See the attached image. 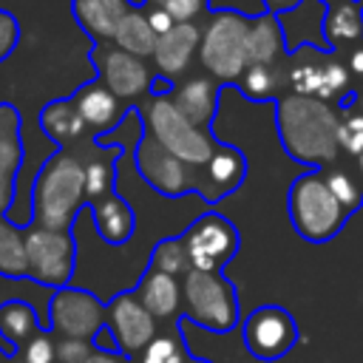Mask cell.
I'll return each instance as SVG.
<instances>
[{
	"label": "cell",
	"instance_id": "cell-15",
	"mask_svg": "<svg viewBox=\"0 0 363 363\" xmlns=\"http://www.w3.org/2000/svg\"><path fill=\"white\" fill-rule=\"evenodd\" d=\"M247 179V156L241 147L235 145H227V142H218L213 159L199 167L196 173V193L207 201V204H216L221 199H227L233 190H238Z\"/></svg>",
	"mask_w": 363,
	"mask_h": 363
},
{
	"label": "cell",
	"instance_id": "cell-24",
	"mask_svg": "<svg viewBox=\"0 0 363 363\" xmlns=\"http://www.w3.org/2000/svg\"><path fill=\"white\" fill-rule=\"evenodd\" d=\"M320 40L329 51L352 48L363 43V9L357 0H343L323 9L320 17Z\"/></svg>",
	"mask_w": 363,
	"mask_h": 363
},
{
	"label": "cell",
	"instance_id": "cell-26",
	"mask_svg": "<svg viewBox=\"0 0 363 363\" xmlns=\"http://www.w3.org/2000/svg\"><path fill=\"white\" fill-rule=\"evenodd\" d=\"M40 332H43V326H40V318L31 303H26L20 298L0 303V337L14 349V354L28 340H34Z\"/></svg>",
	"mask_w": 363,
	"mask_h": 363
},
{
	"label": "cell",
	"instance_id": "cell-27",
	"mask_svg": "<svg viewBox=\"0 0 363 363\" xmlns=\"http://www.w3.org/2000/svg\"><path fill=\"white\" fill-rule=\"evenodd\" d=\"M235 85L250 102H278L286 94V60L281 65H247Z\"/></svg>",
	"mask_w": 363,
	"mask_h": 363
},
{
	"label": "cell",
	"instance_id": "cell-38",
	"mask_svg": "<svg viewBox=\"0 0 363 363\" xmlns=\"http://www.w3.org/2000/svg\"><path fill=\"white\" fill-rule=\"evenodd\" d=\"M17 43H20V20L11 11L0 9V62L6 57H11Z\"/></svg>",
	"mask_w": 363,
	"mask_h": 363
},
{
	"label": "cell",
	"instance_id": "cell-3",
	"mask_svg": "<svg viewBox=\"0 0 363 363\" xmlns=\"http://www.w3.org/2000/svg\"><path fill=\"white\" fill-rule=\"evenodd\" d=\"M286 91L323 99L340 111L354 88L346 60H340L337 51L318 43H301L292 54H286Z\"/></svg>",
	"mask_w": 363,
	"mask_h": 363
},
{
	"label": "cell",
	"instance_id": "cell-11",
	"mask_svg": "<svg viewBox=\"0 0 363 363\" xmlns=\"http://www.w3.org/2000/svg\"><path fill=\"white\" fill-rule=\"evenodd\" d=\"M133 164L142 182L153 187L164 199H179L187 193H196V173L199 167L182 162L170 150H164L147 130L133 145Z\"/></svg>",
	"mask_w": 363,
	"mask_h": 363
},
{
	"label": "cell",
	"instance_id": "cell-45",
	"mask_svg": "<svg viewBox=\"0 0 363 363\" xmlns=\"http://www.w3.org/2000/svg\"><path fill=\"white\" fill-rule=\"evenodd\" d=\"M352 167H354V173H357V179H360V184H363V153H360V156L354 159V164H352Z\"/></svg>",
	"mask_w": 363,
	"mask_h": 363
},
{
	"label": "cell",
	"instance_id": "cell-25",
	"mask_svg": "<svg viewBox=\"0 0 363 363\" xmlns=\"http://www.w3.org/2000/svg\"><path fill=\"white\" fill-rule=\"evenodd\" d=\"M40 130L60 147H74L79 142V136H85V122L79 116V108L74 102V96H65V99H51L40 108Z\"/></svg>",
	"mask_w": 363,
	"mask_h": 363
},
{
	"label": "cell",
	"instance_id": "cell-13",
	"mask_svg": "<svg viewBox=\"0 0 363 363\" xmlns=\"http://www.w3.org/2000/svg\"><path fill=\"white\" fill-rule=\"evenodd\" d=\"M88 60L96 68V79L111 94H116L125 105L150 94L153 74L142 57H133L113 43H94V48L88 51Z\"/></svg>",
	"mask_w": 363,
	"mask_h": 363
},
{
	"label": "cell",
	"instance_id": "cell-28",
	"mask_svg": "<svg viewBox=\"0 0 363 363\" xmlns=\"http://www.w3.org/2000/svg\"><path fill=\"white\" fill-rule=\"evenodd\" d=\"M122 150L125 145L102 147L99 156L85 153V201L88 204L116 193V156H122Z\"/></svg>",
	"mask_w": 363,
	"mask_h": 363
},
{
	"label": "cell",
	"instance_id": "cell-20",
	"mask_svg": "<svg viewBox=\"0 0 363 363\" xmlns=\"http://www.w3.org/2000/svg\"><path fill=\"white\" fill-rule=\"evenodd\" d=\"M136 298L142 301V306L159 320H167V323H176L182 318V281L173 278V275H164V272H156V269H145L139 275V284H136Z\"/></svg>",
	"mask_w": 363,
	"mask_h": 363
},
{
	"label": "cell",
	"instance_id": "cell-8",
	"mask_svg": "<svg viewBox=\"0 0 363 363\" xmlns=\"http://www.w3.org/2000/svg\"><path fill=\"white\" fill-rule=\"evenodd\" d=\"M28 278L48 289L71 286L77 267V241L71 230H48L40 224L26 227Z\"/></svg>",
	"mask_w": 363,
	"mask_h": 363
},
{
	"label": "cell",
	"instance_id": "cell-51",
	"mask_svg": "<svg viewBox=\"0 0 363 363\" xmlns=\"http://www.w3.org/2000/svg\"><path fill=\"white\" fill-rule=\"evenodd\" d=\"M210 3H216V0H210Z\"/></svg>",
	"mask_w": 363,
	"mask_h": 363
},
{
	"label": "cell",
	"instance_id": "cell-2",
	"mask_svg": "<svg viewBox=\"0 0 363 363\" xmlns=\"http://www.w3.org/2000/svg\"><path fill=\"white\" fill-rule=\"evenodd\" d=\"M85 204V153L77 147L54 150L31 182V224L71 230Z\"/></svg>",
	"mask_w": 363,
	"mask_h": 363
},
{
	"label": "cell",
	"instance_id": "cell-30",
	"mask_svg": "<svg viewBox=\"0 0 363 363\" xmlns=\"http://www.w3.org/2000/svg\"><path fill=\"white\" fill-rule=\"evenodd\" d=\"M0 275L14 281L28 278L26 227L14 224L9 216H0Z\"/></svg>",
	"mask_w": 363,
	"mask_h": 363
},
{
	"label": "cell",
	"instance_id": "cell-40",
	"mask_svg": "<svg viewBox=\"0 0 363 363\" xmlns=\"http://www.w3.org/2000/svg\"><path fill=\"white\" fill-rule=\"evenodd\" d=\"M346 68H349V77L360 82L357 88H363V43L346 48Z\"/></svg>",
	"mask_w": 363,
	"mask_h": 363
},
{
	"label": "cell",
	"instance_id": "cell-41",
	"mask_svg": "<svg viewBox=\"0 0 363 363\" xmlns=\"http://www.w3.org/2000/svg\"><path fill=\"white\" fill-rule=\"evenodd\" d=\"M261 6H264V11H267V14L284 17V14L295 11V9H301V6H303V0H261Z\"/></svg>",
	"mask_w": 363,
	"mask_h": 363
},
{
	"label": "cell",
	"instance_id": "cell-34",
	"mask_svg": "<svg viewBox=\"0 0 363 363\" xmlns=\"http://www.w3.org/2000/svg\"><path fill=\"white\" fill-rule=\"evenodd\" d=\"M337 147L343 156L357 159L363 153V113L357 108H343L337 122Z\"/></svg>",
	"mask_w": 363,
	"mask_h": 363
},
{
	"label": "cell",
	"instance_id": "cell-14",
	"mask_svg": "<svg viewBox=\"0 0 363 363\" xmlns=\"http://www.w3.org/2000/svg\"><path fill=\"white\" fill-rule=\"evenodd\" d=\"M105 329L113 335L119 354L125 357H139L147 343L159 335L156 318L142 306L136 292H116L105 303Z\"/></svg>",
	"mask_w": 363,
	"mask_h": 363
},
{
	"label": "cell",
	"instance_id": "cell-16",
	"mask_svg": "<svg viewBox=\"0 0 363 363\" xmlns=\"http://www.w3.org/2000/svg\"><path fill=\"white\" fill-rule=\"evenodd\" d=\"M20 128H23V116L17 105L0 102V216H9L17 199V173L26 159Z\"/></svg>",
	"mask_w": 363,
	"mask_h": 363
},
{
	"label": "cell",
	"instance_id": "cell-35",
	"mask_svg": "<svg viewBox=\"0 0 363 363\" xmlns=\"http://www.w3.org/2000/svg\"><path fill=\"white\" fill-rule=\"evenodd\" d=\"M17 357L23 363H57V337L48 329H43L34 340H28L17 352Z\"/></svg>",
	"mask_w": 363,
	"mask_h": 363
},
{
	"label": "cell",
	"instance_id": "cell-48",
	"mask_svg": "<svg viewBox=\"0 0 363 363\" xmlns=\"http://www.w3.org/2000/svg\"><path fill=\"white\" fill-rule=\"evenodd\" d=\"M318 3L326 9V6H335V3H343V0H318Z\"/></svg>",
	"mask_w": 363,
	"mask_h": 363
},
{
	"label": "cell",
	"instance_id": "cell-50",
	"mask_svg": "<svg viewBox=\"0 0 363 363\" xmlns=\"http://www.w3.org/2000/svg\"><path fill=\"white\" fill-rule=\"evenodd\" d=\"M357 3H360V9H363V0H357Z\"/></svg>",
	"mask_w": 363,
	"mask_h": 363
},
{
	"label": "cell",
	"instance_id": "cell-18",
	"mask_svg": "<svg viewBox=\"0 0 363 363\" xmlns=\"http://www.w3.org/2000/svg\"><path fill=\"white\" fill-rule=\"evenodd\" d=\"M201 45V28L199 23H176L167 34H162L156 40V51H153V65L156 74L167 77V79H179L187 74L190 60L199 54Z\"/></svg>",
	"mask_w": 363,
	"mask_h": 363
},
{
	"label": "cell",
	"instance_id": "cell-39",
	"mask_svg": "<svg viewBox=\"0 0 363 363\" xmlns=\"http://www.w3.org/2000/svg\"><path fill=\"white\" fill-rule=\"evenodd\" d=\"M145 14H147V23H150V28L156 31V37H162V34H167L176 23H173V17L162 9V6H145Z\"/></svg>",
	"mask_w": 363,
	"mask_h": 363
},
{
	"label": "cell",
	"instance_id": "cell-6",
	"mask_svg": "<svg viewBox=\"0 0 363 363\" xmlns=\"http://www.w3.org/2000/svg\"><path fill=\"white\" fill-rule=\"evenodd\" d=\"M142 113V125L145 130L173 156H179L182 162L193 164V167H204L218 142L213 136V130H201L196 128L173 102V96H150L147 105H136Z\"/></svg>",
	"mask_w": 363,
	"mask_h": 363
},
{
	"label": "cell",
	"instance_id": "cell-9",
	"mask_svg": "<svg viewBox=\"0 0 363 363\" xmlns=\"http://www.w3.org/2000/svg\"><path fill=\"white\" fill-rule=\"evenodd\" d=\"M182 241H184V250L190 255V267L201 269V272H221L235 258V252L241 250L238 227L216 210L201 213L182 233Z\"/></svg>",
	"mask_w": 363,
	"mask_h": 363
},
{
	"label": "cell",
	"instance_id": "cell-29",
	"mask_svg": "<svg viewBox=\"0 0 363 363\" xmlns=\"http://www.w3.org/2000/svg\"><path fill=\"white\" fill-rule=\"evenodd\" d=\"M156 31L150 28V23H147V14H145V6L139 3V6H133L130 11H128V17L119 23V28H116V37H113V45H119L122 51H128V54H133V57H142V60H147V57H153V51H156Z\"/></svg>",
	"mask_w": 363,
	"mask_h": 363
},
{
	"label": "cell",
	"instance_id": "cell-42",
	"mask_svg": "<svg viewBox=\"0 0 363 363\" xmlns=\"http://www.w3.org/2000/svg\"><path fill=\"white\" fill-rule=\"evenodd\" d=\"M176 85H179V82H173V79H167V77H162V74H153L150 94H147V96H173Z\"/></svg>",
	"mask_w": 363,
	"mask_h": 363
},
{
	"label": "cell",
	"instance_id": "cell-31",
	"mask_svg": "<svg viewBox=\"0 0 363 363\" xmlns=\"http://www.w3.org/2000/svg\"><path fill=\"white\" fill-rule=\"evenodd\" d=\"M193 354L187 352L182 329L173 323L170 329H159V335L147 343V349L133 357V363H190Z\"/></svg>",
	"mask_w": 363,
	"mask_h": 363
},
{
	"label": "cell",
	"instance_id": "cell-43",
	"mask_svg": "<svg viewBox=\"0 0 363 363\" xmlns=\"http://www.w3.org/2000/svg\"><path fill=\"white\" fill-rule=\"evenodd\" d=\"M88 363H133L130 357H125V354H111V352H96Z\"/></svg>",
	"mask_w": 363,
	"mask_h": 363
},
{
	"label": "cell",
	"instance_id": "cell-19",
	"mask_svg": "<svg viewBox=\"0 0 363 363\" xmlns=\"http://www.w3.org/2000/svg\"><path fill=\"white\" fill-rule=\"evenodd\" d=\"M133 6V0H71V17L94 43H113L119 23Z\"/></svg>",
	"mask_w": 363,
	"mask_h": 363
},
{
	"label": "cell",
	"instance_id": "cell-23",
	"mask_svg": "<svg viewBox=\"0 0 363 363\" xmlns=\"http://www.w3.org/2000/svg\"><path fill=\"white\" fill-rule=\"evenodd\" d=\"M91 210V218H94V227L99 233V238L111 247H122L133 238L136 233V213L133 207L119 196V193H111L99 201H91L88 204Z\"/></svg>",
	"mask_w": 363,
	"mask_h": 363
},
{
	"label": "cell",
	"instance_id": "cell-33",
	"mask_svg": "<svg viewBox=\"0 0 363 363\" xmlns=\"http://www.w3.org/2000/svg\"><path fill=\"white\" fill-rule=\"evenodd\" d=\"M323 176H326V184H329L332 196L337 199V204H340L349 216L363 207V184H360L354 167L346 170L343 164H332V167L323 170Z\"/></svg>",
	"mask_w": 363,
	"mask_h": 363
},
{
	"label": "cell",
	"instance_id": "cell-4",
	"mask_svg": "<svg viewBox=\"0 0 363 363\" xmlns=\"http://www.w3.org/2000/svg\"><path fill=\"white\" fill-rule=\"evenodd\" d=\"M286 213H289L295 233L309 244L332 241L349 218V213L332 196L323 170H306L289 184Z\"/></svg>",
	"mask_w": 363,
	"mask_h": 363
},
{
	"label": "cell",
	"instance_id": "cell-36",
	"mask_svg": "<svg viewBox=\"0 0 363 363\" xmlns=\"http://www.w3.org/2000/svg\"><path fill=\"white\" fill-rule=\"evenodd\" d=\"M99 349L91 340H68L57 337V363H88Z\"/></svg>",
	"mask_w": 363,
	"mask_h": 363
},
{
	"label": "cell",
	"instance_id": "cell-5",
	"mask_svg": "<svg viewBox=\"0 0 363 363\" xmlns=\"http://www.w3.org/2000/svg\"><path fill=\"white\" fill-rule=\"evenodd\" d=\"M210 11L213 17L201 28L199 60H201V68L218 85H230V82H238V77L250 65L247 34H250L252 14L233 11V9H210Z\"/></svg>",
	"mask_w": 363,
	"mask_h": 363
},
{
	"label": "cell",
	"instance_id": "cell-21",
	"mask_svg": "<svg viewBox=\"0 0 363 363\" xmlns=\"http://www.w3.org/2000/svg\"><path fill=\"white\" fill-rule=\"evenodd\" d=\"M221 91H224V85H218L213 77H190V79L176 85L173 102L196 128L210 130L216 111H218Z\"/></svg>",
	"mask_w": 363,
	"mask_h": 363
},
{
	"label": "cell",
	"instance_id": "cell-46",
	"mask_svg": "<svg viewBox=\"0 0 363 363\" xmlns=\"http://www.w3.org/2000/svg\"><path fill=\"white\" fill-rule=\"evenodd\" d=\"M11 357H14L11 352H3V349H0V363H11Z\"/></svg>",
	"mask_w": 363,
	"mask_h": 363
},
{
	"label": "cell",
	"instance_id": "cell-10",
	"mask_svg": "<svg viewBox=\"0 0 363 363\" xmlns=\"http://www.w3.org/2000/svg\"><path fill=\"white\" fill-rule=\"evenodd\" d=\"M105 329V303L79 286L54 289L48 298V332L68 340H96Z\"/></svg>",
	"mask_w": 363,
	"mask_h": 363
},
{
	"label": "cell",
	"instance_id": "cell-12",
	"mask_svg": "<svg viewBox=\"0 0 363 363\" xmlns=\"http://www.w3.org/2000/svg\"><path fill=\"white\" fill-rule=\"evenodd\" d=\"M241 337H244L247 352L255 360L272 363V360L286 357L295 349V343H298V323H295V318L284 306L264 303V306L252 309L244 318Z\"/></svg>",
	"mask_w": 363,
	"mask_h": 363
},
{
	"label": "cell",
	"instance_id": "cell-17",
	"mask_svg": "<svg viewBox=\"0 0 363 363\" xmlns=\"http://www.w3.org/2000/svg\"><path fill=\"white\" fill-rule=\"evenodd\" d=\"M71 96H74V102H77V108H79V116H82L85 128H88L94 136H108V133H113V130L122 125V119H125V113H128V108H130V105H125L116 94H111L96 77L88 79L85 85H79Z\"/></svg>",
	"mask_w": 363,
	"mask_h": 363
},
{
	"label": "cell",
	"instance_id": "cell-37",
	"mask_svg": "<svg viewBox=\"0 0 363 363\" xmlns=\"http://www.w3.org/2000/svg\"><path fill=\"white\" fill-rule=\"evenodd\" d=\"M207 6L210 0H164L162 3V9L173 17V23H196Z\"/></svg>",
	"mask_w": 363,
	"mask_h": 363
},
{
	"label": "cell",
	"instance_id": "cell-49",
	"mask_svg": "<svg viewBox=\"0 0 363 363\" xmlns=\"http://www.w3.org/2000/svg\"><path fill=\"white\" fill-rule=\"evenodd\" d=\"M190 363H210V360H204V357H193Z\"/></svg>",
	"mask_w": 363,
	"mask_h": 363
},
{
	"label": "cell",
	"instance_id": "cell-7",
	"mask_svg": "<svg viewBox=\"0 0 363 363\" xmlns=\"http://www.w3.org/2000/svg\"><path fill=\"white\" fill-rule=\"evenodd\" d=\"M182 318L213 332L227 335L238 326V292L224 272L190 269L182 278Z\"/></svg>",
	"mask_w": 363,
	"mask_h": 363
},
{
	"label": "cell",
	"instance_id": "cell-22",
	"mask_svg": "<svg viewBox=\"0 0 363 363\" xmlns=\"http://www.w3.org/2000/svg\"><path fill=\"white\" fill-rule=\"evenodd\" d=\"M247 54H250V65H281L286 60L289 45H286L281 17L267 14V11L250 17Z\"/></svg>",
	"mask_w": 363,
	"mask_h": 363
},
{
	"label": "cell",
	"instance_id": "cell-1",
	"mask_svg": "<svg viewBox=\"0 0 363 363\" xmlns=\"http://www.w3.org/2000/svg\"><path fill=\"white\" fill-rule=\"evenodd\" d=\"M337 122L340 111L315 96L286 91L275 102V128L286 156L312 170H326L340 162Z\"/></svg>",
	"mask_w": 363,
	"mask_h": 363
},
{
	"label": "cell",
	"instance_id": "cell-44",
	"mask_svg": "<svg viewBox=\"0 0 363 363\" xmlns=\"http://www.w3.org/2000/svg\"><path fill=\"white\" fill-rule=\"evenodd\" d=\"M352 108H357V111L363 113V88H354V102H352Z\"/></svg>",
	"mask_w": 363,
	"mask_h": 363
},
{
	"label": "cell",
	"instance_id": "cell-32",
	"mask_svg": "<svg viewBox=\"0 0 363 363\" xmlns=\"http://www.w3.org/2000/svg\"><path fill=\"white\" fill-rule=\"evenodd\" d=\"M147 267L156 269V272H164V275H173V278L182 281V278L193 269L182 235H176V238H159V241L153 244V252H150Z\"/></svg>",
	"mask_w": 363,
	"mask_h": 363
},
{
	"label": "cell",
	"instance_id": "cell-47",
	"mask_svg": "<svg viewBox=\"0 0 363 363\" xmlns=\"http://www.w3.org/2000/svg\"><path fill=\"white\" fill-rule=\"evenodd\" d=\"M164 0H142V6H162Z\"/></svg>",
	"mask_w": 363,
	"mask_h": 363
}]
</instances>
